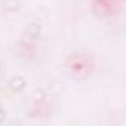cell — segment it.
<instances>
[{
    "instance_id": "obj_1",
    "label": "cell",
    "mask_w": 126,
    "mask_h": 126,
    "mask_svg": "<svg viewBox=\"0 0 126 126\" xmlns=\"http://www.w3.org/2000/svg\"><path fill=\"white\" fill-rule=\"evenodd\" d=\"M10 85H12L13 90H22V88L25 87V81H24V78L16 76V78H13V79L10 81Z\"/></svg>"
},
{
    "instance_id": "obj_2",
    "label": "cell",
    "mask_w": 126,
    "mask_h": 126,
    "mask_svg": "<svg viewBox=\"0 0 126 126\" xmlns=\"http://www.w3.org/2000/svg\"><path fill=\"white\" fill-rule=\"evenodd\" d=\"M40 27L38 25H35V24H31L30 27H28V34H31L32 37H37L38 34H40Z\"/></svg>"
},
{
    "instance_id": "obj_3",
    "label": "cell",
    "mask_w": 126,
    "mask_h": 126,
    "mask_svg": "<svg viewBox=\"0 0 126 126\" xmlns=\"http://www.w3.org/2000/svg\"><path fill=\"white\" fill-rule=\"evenodd\" d=\"M3 117H4V113H3V111H1V110H0V120H1V119H3Z\"/></svg>"
}]
</instances>
